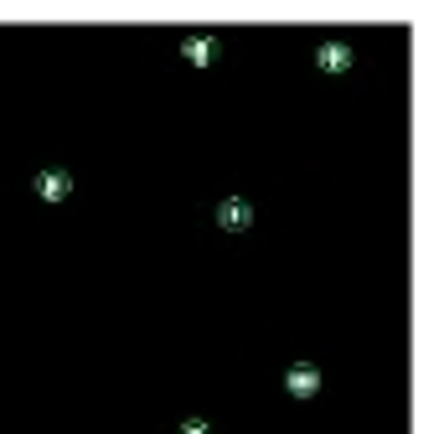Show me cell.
<instances>
[{
	"mask_svg": "<svg viewBox=\"0 0 439 434\" xmlns=\"http://www.w3.org/2000/svg\"><path fill=\"white\" fill-rule=\"evenodd\" d=\"M42 191L47 196H62V191H68V176H42Z\"/></svg>",
	"mask_w": 439,
	"mask_h": 434,
	"instance_id": "277c9868",
	"label": "cell"
},
{
	"mask_svg": "<svg viewBox=\"0 0 439 434\" xmlns=\"http://www.w3.org/2000/svg\"><path fill=\"white\" fill-rule=\"evenodd\" d=\"M321 62H326V68H347V47H326Z\"/></svg>",
	"mask_w": 439,
	"mask_h": 434,
	"instance_id": "3957f363",
	"label": "cell"
},
{
	"mask_svg": "<svg viewBox=\"0 0 439 434\" xmlns=\"http://www.w3.org/2000/svg\"><path fill=\"white\" fill-rule=\"evenodd\" d=\"M212 57V42H192V62H207Z\"/></svg>",
	"mask_w": 439,
	"mask_h": 434,
	"instance_id": "5b68a950",
	"label": "cell"
},
{
	"mask_svg": "<svg viewBox=\"0 0 439 434\" xmlns=\"http://www.w3.org/2000/svg\"><path fill=\"white\" fill-rule=\"evenodd\" d=\"M243 217H248L243 202H228V207H222V222H228V228H243Z\"/></svg>",
	"mask_w": 439,
	"mask_h": 434,
	"instance_id": "7a4b0ae2",
	"label": "cell"
},
{
	"mask_svg": "<svg viewBox=\"0 0 439 434\" xmlns=\"http://www.w3.org/2000/svg\"><path fill=\"white\" fill-rule=\"evenodd\" d=\"M289 383H295V393L305 398V393H315V372H310V367H295V372H289Z\"/></svg>",
	"mask_w": 439,
	"mask_h": 434,
	"instance_id": "6da1fadb",
	"label": "cell"
}]
</instances>
